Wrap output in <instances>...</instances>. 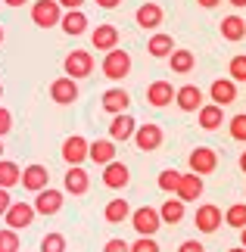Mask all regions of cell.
<instances>
[{"label":"cell","mask_w":246,"mask_h":252,"mask_svg":"<svg viewBox=\"0 0 246 252\" xmlns=\"http://www.w3.org/2000/svg\"><path fill=\"white\" fill-rule=\"evenodd\" d=\"M103 75L109 81H122V78H128V72H131V53L128 50H119V47H115V50H109L103 56Z\"/></svg>","instance_id":"6da1fadb"},{"label":"cell","mask_w":246,"mask_h":252,"mask_svg":"<svg viewBox=\"0 0 246 252\" xmlns=\"http://www.w3.org/2000/svg\"><path fill=\"white\" fill-rule=\"evenodd\" d=\"M131 227L137 230V237H156V230L162 227L159 209H153V206L134 209V212H131Z\"/></svg>","instance_id":"7a4b0ae2"},{"label":"cell","mask_w":246,"mask_h":252,"mask_svg":"<svg viewBox=\"0 0 246 252\" xmlns=\"http://www.w3.org/2000/svg\"><path fill=\"white\" fill-rule=\"evenodd\" d=\"M60 19H63L60 0H35L32 3V22L37 28H53V25H60Z\"/></svg>","instance_id":"3957f363"},{"label":"cell","mask_w":246,"mask_h":252,"mask_svg":"<svg viewBox=\"0 0 246 252\" xmlns=\"http://www.w3.org/2000/svg\"><path fill=\"white\" fill-rule=\"evenodd\" d=\"M63 72L69 75V78H87V75L94 72V56H91V50H72L63 60Z\"/></svg>","instance_id":"277c9868"},{"label":"cell","mask_w":246,"mask_h":252,"mask_svg":"<svg viewBox=\"0 0 246 252\" xmlns=\"http://www.w3.org/2000/svg\"><path fill=\"white\" fill-rule=\"evenodd\" d=\"M35 206L32 202H22V199H13V206L6 209V215H3V221H6V227H13V230H25V227H32L35 224Z\"/></svg>","instance_id":"5b68a950"},{"label":"cell","mask_w":246,"mask_h":252,"mask_svg":"<svg viewBox=\"0 0 246 252\" xmlns=\"http://www.w3.org/2000/svg\"><path fill=\"white\" fill-rule=\"evenodd\" d=\"M162 140H165V134L159 125H153V122H146V125H137V131H134V147L141 150V153H156L162 147Z\"/></svg>","instance_id":"8992f818"},{"label":"cell","mask_w":246,"mask_h":252,"mask_svg":"<svg viewBox=\"0 0 246 252\" xmlns=\"http://www.w3.org/2000/svg\"><path fill=\"white\" fill-rule=\"evenodd\" d=\"M35 212L37 215H56V212H63V206H66V193L63 190H53V187H47V190H41V193H35Z\"/></svg>","instance_id":"52a82bcc"},{"label":"cell","mask_w":246,"mask_h":252,"mask_svg":"<svg viewBox=\"0 0 246 252\" xmlns=\"http://www.w3.org/2000/svg\"><path fill=\"white\" fill-rule=\"evenodd\" d=\"M187 165H190L193 174H212L215 168H218V153H215L212 147H196L190 156H187Z\"/></svg>","instance_id":"ba28073f"},{"label":"cell","mask_w":246,"mask_h":252,"mask_svg":"<svg viewBox=\"0 0 246 252\" xmlns=\"http://www.w3.org/2000/svg\"><path fill=\"white\" fill-rule=\"evenodd\" d=\"M22 187L28 193H41L50 187V171H47L41 162H32V165H25L22 168Z\"/></svg>","instance_id":"9c48e42d"},{"label":"cell","mask_w":246,"mask_h":252,"mask_svg":"<svg viewBox=\"0 0 246 252\" xmlns=\"http://www.w3.org/2000/svg\"><path fill=\"white\" fill-rule=\"evenodd\" d=\"M193 224H196V230H200V234H215V230L221 227V209L212 206V202H206V206L196 209Z\"/></svg>","instance_id":"30bf717a"},{"label":"cell","mask_w":246,"mask_h":252,"mask_svg":"<svg viewBox=\"0 0 246 252\" xmlns=\"http://www.w3.org/2000/svg\"><path fill=\"white\" fill-rule=\"evenodd\" d=\"M87 153H91V140H84L81 134H72V137L63 140V159L69 165H81L87 159Z\"/></svg>","instance_id":"8fae6325"},{"label":"cell","mask_w":246,"mask_h":252,"mask_svg":"<svg viewBox=\"0 0 246 252\" xmlns=\"http://www.w3.org/2000/svg\"><path fill=\"white\" fill-rule=\"evenodd\" d=\"M63 190L72 193V196H84L91 190V174H87L81 165H69L66 178H63Z\"/></svg>","instance_id":"7c38bea8"},{"label":"cell","mask_w":246,"mask_h":252,"mask_svg":"<svg viewBox=\"0 0 246 252\" xmlns=\"http://www.w3.org/2000/svg\"><path fill=\"white\" fill-rule=\"evenodd\" d=\"M50 100L60 103V106H72L78 100V81L69 78V75H63V78H56L50 84Z\"/></svg>","instance_id":"4fadbf2b"},{"label":"cell","mask_w":246,"mask_h":252,"mask_svg":"<svg viewBox=\"0 0 246 252\" xmlns=\"http://www.w3.org/2000/svg\"><path fill=\"white\" fill-rule=\"evenodd\" d=\"M175 94H178V87H172V81H153L146 87V103L153 109H165L169 103H175Z\"/></svg>","instance_id":"5bb4252c"},{"label":"cell","mask_w":246,"mask_h":252,"mask_svg":"<svg viewBox=\"0 0 246 252\" xmlns=\"http://www.w3.org/2000/svg\"><path fill=\"white\" fill-rule=\"evenodd\" d=\"M134 131H137V122H134V115H128V112L112 115V122H109V140H115V143L134 140Z\"/></svg>","instance_id":"9a60e30c"},{"label":"cell","mask_w":246,"mask_h":252,"mask_svg":"<svg viewBox=\"0 0 246 252\" xmlns=\"http://www.w3.org/2000/svg\"><path fill=\"white\" fill-rule=\"evenodd\" d=\"M103 184L109 190H125L128 184H131V171H128L125 162H109V165H103Z\"/></svg>","instance_id":"2e32d148"},{"label":"cell","mask_w":246,"mask_h":252,"mask_svg":"<svg viewBox=\"0 0 246 252\" xmlns=\"http://www.w3.org/2000/svg\"><path fill=\"white\" fill-rule=\"evenodd\" d=\"M162 19H165V13H162L159 3H141L137 13H134V22L141 25L143 32H156V28L162 25Z\"/></svg>","instance_id":"e0dca14e"},{"label":"cell","mask_w":246,"mask_h":252,"mask_svg":"<svg viewBox=\"0 0 246 252\" xmlns=\"http://www.w3.org/2000/svg\"><path fill=\"white\" fill-rule=\"evenodd\" d=\"M91 44H94V50H115L119 47V28L109 25V22H103V25H97L94 32H91Z\"/></svg>","instance_id":"ac0fdd59"},{"label":"cell","mask_w":246,"mask_h":252,"mask_svg":"<svg viewBox=\"0 0 246 252\" xmlns=\"http://www.w3.org/2000/svg\"><path fill=\"white\" fill-rule=\"evenodd\" d=\"M103 112H109V115H119V112H128V106H131V94L125 91V87H109V91L103 94Z\"/></svg>","instance_id":"d6986e66"},{"label":"cell","mask_w":246,"mask_h":252,"mask_svg":"<svg viewBox=\"0 0 246 252\" xmlns=\"http://www.w3.org/2000/svg\"><path fill=\"white\" fill-rule=\"evenodd\" d=\"M209 100L218 103V106H231L234 100H237V81H234V78H218V81H212Z\"/></svg>","instance_id":"ffe728a7"},{"label":"cell","mask_w":246,"mask_h":252,"mask_svg":"<svg viewBox=\"0 0 246 252\" xmlns=\"http://www.w3.org/2000/svg\"><path fill=\"white\" fill-rule=\"evenodd\" d=\"M175 103H178L181 112H200L203 106V91L196 84H184L178 87V94H175Z\"/></svg>","instance_id":"44dd1931"},{"label":"cell","mask_w":246,"mask_h":252,"mask_svg":"<svg viewBox=\"0 0 246 252\" xmlns=\"http://www.w3.org/2000/svg\"><path fill=\"white\" fill-rule=\"evenodd\" d=\"M196 119H200V128L203 131H215L224 125V106L218 103H203L200 112H196Z\"/></svg>","instance_id":"7402d4cb"},{"label":"cell","mask_w":246,"mask_h":252,"mask_svg":"<svg viewBox=\"0 0 246 252\" xmlns=\"http://www.w3.org/2000/svg\"><path fill=\"white\" fill-rule=\"evenodd\" d=\"M181 202H196L203 196V178L200 174H181V184H178V193H175Z\"/></svg>","instance_id":"603a6c76"},{"label":"cell","mask_w":246,"mask_h":252,"mask_svg":"<svg viewBox=\"0 0 246 252\" xmlns=\"http://www.w3.org/2000/svg\"><path fill=\"white\" fill-rule=\"evenodd\" d=\"M60 28H63L69 37L84 34V32H87V16H84V9H66L63 19H60Z\"/></svg>","instance_id":"cb8c5ba5"},{"label":"cell","mask_w":246,"mask_h":252,"mask_svg":"<svg viewBox=\"0 0 246 252\" xmlns=\"http://www.w3.org/2000/svg\"><path fill=\"white\" fill-rule=\"evenodd\" d=\"M146 50H150L153 60H169L172 50H175V37L165 34V32H156V34L150 37V44H146Z\"/></svg>","instance_id":"d4e9b609"},{"label":"cell","mask_w":246,"mask_h":252,"mask_svg":"<svg viewBox=\"0 0 246 252\" xmlns=\"http://www.w3.org/2000/svg\"><path fill=\"white\" fill-rule=\"evenodd\" d=\"M87 159L94 165H109V162H115V140H94Z\"/></svg>","instance_id":"484cf974"},{"label":"cell","mask_w":246,"mask_h":252,"mask_svg":"<svg viewBox=\"0 0 246 252\" xmlns=\"http://www.w3.org/2000/svg\"><path fill=\"white\" fill-rule=\"evenodd\" d=\"M221 37L224 41H231V44H237L246 37V19L240 16H224L221 19Z\"/></svg>","instance_id":"4316f807"},{"label":"cell","mask_w":246,"mask_h":252,"mask_svg":"<svg viewBox=\"0 0 246 252\" xmlns=\"http://www.w3.org/2000/svg\"><path fill=\"white\" fill-rule=\"evenodd\" d=\"M131 206H128V199H109L103 209V218L109 221V224H122V221H131Z\"/></svg>","instance_id":"83f0119b"},{"label":"cell","mask_w":246,"mask_h":252,"mask_svg":"<svg viewBox=\"0 0 246 252\" xmlns=\"http://www.w3.org/2000/svg\"><path fill=\"white\" fill-rule=\"evenodd\" d=\"M169 65H172L175 75H190L193 65H196V56H193V50H178L175 47L172 56H169Z\"/></svg>","instance_id":"f1b7e54d"},{"label":"cell","mask_w":246,"mask_h":252,"mask_svg":"<svg viewBox=\"0 0 246 252\" xmlns=\"http://www.w3.org/2000/svg\"><path fill=\"white\" fill-rule=\"evenodd\" d=\"M184 206H187V202H181L178 196H175V199H165L162 206H159L162 224H181V221H184Z\"/></svg>","instance_id":"f546056e"},{"label":"cell","mask_w":246,"mask_h":252,"mask_svg":"<svg viewBox=\"0 0 246 252\" xmlns=\"http://www.w3.org/2000/svg\"><path fill=\"white\" fill-rule=\"evenodd\" d=\"M16 184H22V168L9 159H0V187L9 190V187H16Z\"/></svg>","instance_id":"4dcf8cb0"},{"label":"cell","mask_w":246,"mask_h":252,"mask_svg":"<svg viewBox=\"0 0 246 252\" xmlns=\"http://www.w3.org/2000/svg\"><path fill=\"white\" fill-rule=\"evenodd\" d=\"M224 224L234 227V230L246 227V202H234V206H228V212H224Z\"/></svg>","instance_id":"1f68e13d"},{"label":"cell","mask_w":246,"mask_h":252,"mask_svg":"<svg viewBox=\"0 0 246 252\" xmlns=\"http://www.w3.org/2000/svg\"><path fill=\"white\" fill-rule=\"evenodd\" d=\"M159 190L162 193H178V184H181V171L178 168H165L162 174H159Z\"/></svg>","instance_id":"d6a6232c"},{"label":"cell","mask_w":246,"mask_h":252,"mask_svg":"<svg viewBox=\"0 0 246 252\" xmlns=\"http://www.w3.org/2000/svg\"><path fill=\"white\" fill-rule=\"evenodd\" d=\"M228 131H231V137L237 143H246V112L234 115V119L228 122Z\"/></svg>","instance_id":"836d02e7"},{"label":"cell","mask_w":246,"mask_h":252,"mask_svg":"<svg viewBox=\"0 0 246 252\" xmlns=\"http://www.w3.org/2000/svg\"><path fill=\"white\" fill-rule=\"evenodd\" d=\"M228 75H231V78L234 81H243L246 84V53H240V56H234V60L228 63Z\"/></svg>","instance_id":"e575fe53"},{"label":"cell","mask_w":246,"mask_h":252,"mask_svg":"<svg viewBox=\"0 0 246 252\" xmlns=\"http://www.w3.org/2000/svg\"><path fill=\"white\" fill-rule=\"evenodd\" d=\"M0 252H19V230L13 227L0 230Z\"/></svg>","instance_id":"d590c367"},{"label":"cell","mask_w":246,"mask_h":252,"mask_svg":"<svg viewBox=\"0 0 246 252\" xmlns=\"http://www.w3.org/2000/svg\"><path fill=\"white\" fill-rule=\"evenodd\" d=\"M41 252H66V237L63 234H44V240H41Z\"/></svg>","instance_id":"8d00e7d4"},{"label":"cell","mask_w":246,"mask_h":252,"mask_svg":"<svg viewBox=\"0 0 246 252\" xmlns=\"http://www.w3.org/2000/svg\"><path fill=\"white\" fill-rule=\"evenodd\" d=\"M131 252H159V243L153 237H137V243H131Z\"/></svg>","instance_id":"74e56055"},{"label":"cell","mask_w":246,"mask_h":252,"mask_svg":"<svg viewBox=\"0 0 246 252\" xmlns=\"http://www.w3.org/2000/svg\"><path fill=\"white\" fill-rule=\"evenodd\" d=\"M9 131H13V112L6 106H0V137H6Z\"/></svg>","instance_id":"f35d334b"},{"label":"cell","mask_w":246,"mask_h":252,"mask_svg":"<svg viewBox=\"0 0 246 252\" xmlns=\"http://www.w3.org/2000/svg\"><path fill=\"white\" fill-rule=\"evenodd\" d=\"M103 252H131V243H125L122 237H112V240H106Z\"/></svg>","instance_id":"ab89813d"},{"label":"cell","mask_w":246,"mask_h":252,"mask_svg":"<svg viewBox=\"0 0 246 252\" xmlns=\"http://www.w3.org/2000/svg\"><path fill=\"white\" fill-rule=\"evenodd\" d=\"M178 252H206V246L200 243V240H184V243L178 246Z\"/></svg>","instance_id":"60d3db41"},{"label":"cell","mask_w":246,"mask_h":252,"mask_svg":"<svg viewBox=\"0 0 246 252\" xmlns=\"http://www.w3.org/2000/svg\"><path fill=\"white\" fill-rule=\"evenodd\" d=\"M9 206H13V196H9V190L0 187V218L6 215V209H9Z\"/></svg>","instance_id":"b9f144b4"},{"label":"cell","mask_w":246,"mask_h":252,"mask_svg":"<svg viewBox=\"0 0 246 252\" xmlns=\"http://www.w3.org/2000/svg\"><path fill=\"white\" fill-rule=\"evenodd\" d=\"M60 6H63V9H81L84 0H60Z\"/></svg>","instance_id":"7bdbcfd3"},{"label":"cell","mask_w":246,"mask_h":252,"mask_svg":"<svg viewBox=\"0 0 246 252\" xmlns=\"http://www.w3.org/2000/svg\"><path fill=\"white\" fill-rule=\"evenodd\" d=\"M119 3H122V0H97V6H100V9H115Z\"/></svg>","instance_id":"ee69618b"},{"label":"cell","mask_w":246,"mask_h":252,"mask_svg":"<svg viewBox=\"0 0 246 252\" xmlns=\"http://www.w3.org/2000/svg\"><path fill=\"white\" fill-rule=\"evenodd\" d=\"M196 3H200L203 9H215V6H218V3H221V0H196Z\"/></svg>","instance_id":"f6af8a7d"},{"label":"cell","mask_w":246,"mask_h":252,"mask_svg":"<svg viewBox=\"0 0 246 252\" xmlns=\"http://www.w3.org/2000/svg\"><path fill=\"white\" fill-rule=\"evenodd\" d=\"M6 6H22V3H28V0H3Z\"/></svg>","instance_id":"bcb514c9"},{"label":"cell","mask_w":246,"mask_h":252,"mask_svg":"<svg viewBox=\"0 0 246 252\" xmlns=\"http://www.w3.org/2000/svg\"><path fill=\"white\" fill-rule=\"evenodd\" d=\"M228 3H231V6H237V9H243V6H246V0H228Z\"/></svg>","instance_id":"7dc6e473"},{"label":"cell","mask_w":246,"mask_h":252,"mask_svg":"<svg viewBox=\"0 0 246 252\" xmlns=\"http://www.w3.org/2000/svg\"><path fill=\"white\" fill-rule=\"evenodd\" d=\"M240 171L246 174V150H243V156H240Z\"/></svg>","instance_id":"c3c4849f"},{"label":"cell","mask_w":246,"mask_h":252,"mask_svg":"<svg viewBox=\"0 0 246 252\" xmlns=\"http://www.w3.org/2000/svg\"><path fill=\"white\" fill-rule=\"evenodd\" d=\"M240 246H243V249H246V227H243V230H240Z\"/></svg>","instance_id":"681fc988"},{"label":"cell","mask_w":246,"mask_h":252,"mask_svg":"<svg viewBox=\"0 0 246 252\" xmlns=\"http://www.w3.org/2000/svg\"><path fill=\"white\" fill-rule=\"evenodd\" d=\"M0 159H3V137H0Z\"/></svg>","instance_id":"f907efd6"},{"label":"cell","mask_w":246,"mask_h":252,"mask_svg":"<svg viewBox=\"0 0 246 252\" xmlns=\"http://www.w3.org/2000/svg\"><path fill=\"white\" fill-rule=\"evenodd\" d=\"M228 252H246V249H243V246H237V249H228Z\"/></svg>","instance_id":"816d5d0a"},{"label":"cell","mask_w":246,"mask_h":252,"mask_svg":"<svg viewBox=\"0 0 246 252\" xmlns=\"http://www.w3.org/2000/svg\"><path fill=\"white\" fill-rule=\"evenodd\" d=\"M0 44H3V28H0Z\"/></svg>","instance_id":"f5cc1de1"},{"label":"cell","mask_w":246,"mask_h":252,"mask_svg":"<svg viewBox=\"0 0 246 252\" xmlns=\"http://www.w3.org/2000/svg\"><path fill=\"white\" fill-rule=\"evenodd\" d=\"M0 100H3V84H0Z\"/></svg>","instance_id":"db71d44e"},{"label":"cell","mask_w":246,"mask_h":252,"mask_svg":"<svg viewBox=\"0 0 246 252\" xmlns=\"http://www.w3.org/2000/svg\"><path fill=\"white\" fill-rule=\"evenodd\" d=\"M0 3H3V0H0Z\"/></svg>","instance_id":"11a10c76"}]
</instances>
